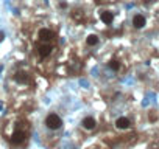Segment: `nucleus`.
<instances>
[{
	"label": "nucleus",
	"instance_id": "nucleus-1",
	"mask_svg": "<svg viewBox=\"0 0 159 149\" xmlns=\"http://www.w3.org/2000/svg\"><path fill=\"white\" fill-rule=\"evenodd\" d=\"M45 126L52 130H58L62 126V120L58 113H48L47 118H45Z\"/></svg>",
	"mask_w": 159,
	"mask_h": 149
},
{
	"label": "nucleus",
	"instance_id": "nucleus-2",
	"mask_svg": "<svg viewBox=\"0 0 159 149\" xmlns=\"http://www.w3.org/2000/svg\"><path fill=\"white\" fill-rule=\"evenodd\" d=\"M38 37H39V40H42L44 44H50L52 40H55V33H53L50 28H41L39 33H38Z\"/></svg>",
	"mask_w": 159,
	"mask_h": 149
},
{
	"label": "nucleus",
	"instance_id": "nucleus-3",
	"mask_svg": "<svg viewBox=\"0 0 159 149\" xmlns=\"http://www.w3.org/2000/svg\"><path fill=\"white\" fill-rule=\"evenodd\" d=\"M25 140H27V134H25L24 130H16V132L11 135V143H13L14 146L22 144Z\"/></svg>",
	"mask_w": 159,
	"mask_h": 149
},
{
	"label": "nucleus",
	"instance_id": "nucleus-4",
	"mask_svg": "<svg viewBox=\"0 0 159 149\" xmlns=\"http://www.w3.org/2000/svg\"><path fill=\"white\" fill-rule=\"evenodd\" d=\"M116 127L120 129V130H126V129H129V127H131V121H129V118H126V117H120V118H117V120H116Z\"/></svg>",
	"mask_w": 159,
	"mask_h": 149
},
{
	"label": "nucleus",
	"instance_id": "nucleus-5",
	"mask_svg": "<svg viewBox=\"0 0 159 149\" xmlns=\"http://www.w3.org/2000/svg\"><path fill=\"white\" fill-rule=\"evenodd\" d=\"M145 25H147V19H145L142 14H136V16L133 17V27H134L136 30H142Z\"/></svg>",
	"mask_w": 159,
	"mask_h": 149
},
{
	"label": "nucleus",
	"instance_id": "nucleus-6",
	"mask_svg": "<svg viewBox=\"0 0 159 149\" xmlns=\"http://www.w3.org/2000/svg\"><path fill=\"white\" fill-rule=\"evenodd\" d=\"M81 126H83V129H86V130H94V129L97 127V121H95L92 117H86V118H83Z\"/></svg>",
	"mask_w": 159,
	"mask_h": 149
},
{
	"label": "nucleus",
	"instance_id": "nucleus-7",
	"mask_svg": "<svg viewBox=\"0 0 159 149\" xmlns=\"http://www.w3.org/2000/svg\"><path fill=\"white\" fill-rule=\"evenodd\" d=\"M52 45L50 44H44V45H41L39 48H38V53H39V56L41 57H47V56H50L52 54Z\"/></svg>",
	"mask_w": 159,
	"mask_h": 149
},
{
	"label": "nucleus",
	"instance_id": "nucleus-8",
	"mask_svg": "<svg viewBox=\"0 0 159 149\" xmlns=\"http://www.w3.org/2000/svg\"><path fill=\"white\" fill-rule=\"evenodd\" d=\"M100 19H102V22H103L105 25H111L112 20H114V14H112L111 11H103V13L100 14Z\"/></svg>",
	"mask_w": 159,
	"mask_h": 149
},
{
	"label": "nucleus",
	"instance_id": "nucleus-9",
	"mask_svg": "<svg viewBox=\"0 0 159 149\" xmlns=\"http://www.w3.org/2000/svg\"><path fill=\"white\" fill-rule=\"evenodd\" d=\"M14 81L19 84H25V83H28V74L25 71H17L14 74Z\"/></svg>",
	"mask_w": 159,
	"mask_h": 149
},
{
	"label": "nucleus",
	"instance_id": "nucleus-10",
	"mask_svg": "<svg viewBox=\"0 0 159 149\" xmlns=\"http://www.w3.org/2000/svg\"><path fill=\"white\" fill-rule=\"evenodd\" d=\"M86 44H88L89 47H95V45L98 44V36H97V34H89V36L86 37Z\"/></svg>",
	"mask_w": 159,
	"mask_h": 149
},
{
	"label": "nucleus",
	"instance_id": "nucleus-11",
	"mask_svg": "<svg viewBox=\"0 0 159 149\" xmlns=\"http://www.w3.org/2000/svg\"><path fill=\"white\" fill-rule=\"evenodd\" d=\"M108 67H109L111 70L117 71V70H120V62H119L117 59H111V61L108 62Z\"/></svg>",
	"mask_w": 159,
	"mask_h": 149
},
{
	"label": "nucleus",
	"instance_id": "nucleus-12",
	"mask_svg": "<svg viewBox=\"0 0 159 149\" xmlns=\"http://www.w3.org/2000/svg\"><path fill=\"white\" fill-rule=\"evenodd\" d=\"M3 40H5V33H3V31H0V44H2Z\"/></svg>",
	"mask_w": 159,
	"mask_h": 149
},
{
	"label": "nucleus",
	"instance_id": "nucleus-13",
	"mask_svg": "<svg viewBox=\"0 0 159 149\" xmlns=\"http://www.w3.org/2000/svg\"><path fill=\"white\" fill-rule=\"evenodd\" d=\"M59 8H67V3L66 2H59Z\"/></svg>",
	"mask_w": 159,
	"mask_h": 149
}]
</instances>
